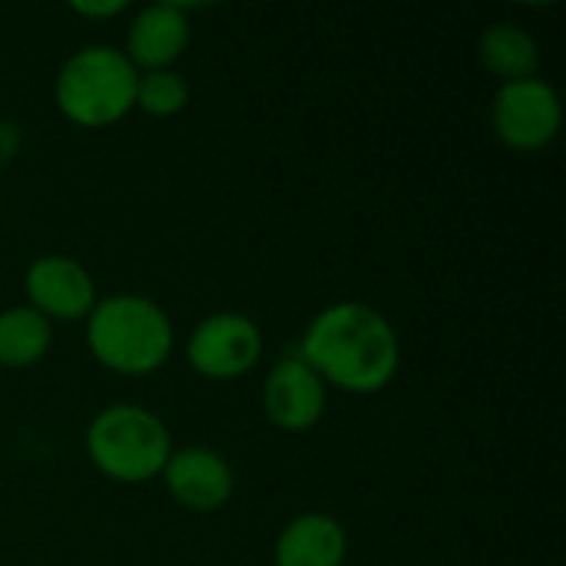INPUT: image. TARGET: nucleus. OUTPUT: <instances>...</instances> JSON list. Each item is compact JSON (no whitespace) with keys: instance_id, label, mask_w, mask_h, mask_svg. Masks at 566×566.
Wrapping results in <instances>:
<instances>
[{"instance_id":"1a4fd4ad","label":"nucleus","mask_w":566,"mask_h":566,"mask_svg":"<svg viewBox=\"0 0 566 566\" xmlns=\"http://www.w3.org/2000/svg\"><path fill=\"white\" fill-rule=\"evenodd\" d=\"M169 494L196 514H212L229 504L235 491V474L222 454L212 448H182L172 451L163 474Z\"/></svg>"},{"instance_id":"9b49d317","label":"nucleus","mask_w":566,"mask_h":566,"mask_svg":"<svg viewBox=\"0 0 566 566\" xmlns=\"http://www.w3.org/2000/svg\"><path fill=\"white\" fill-rule=\"evenodd\" d=\"M345 557V527L328 514H302L275 541V566H342Z\"/></svg>"},{"instance_id":"423d86ee","label":"nucleus","mask_w":566,"mask_h":566,"mask_svg":"<svg viewBox=\"0 0 566 566\" xmlns=\"http://www.w3.org/2000/svg\"><path fill=\"white\" fill-rule=\"evenodd\" d=\"M186 358L196 375L232 381L252 371L262 358V332L249 315L216 312L196 325L186 342Z\"/></svg>"},{"instance_id":"f03ea898","label":"nucleus","mask_w":566,"mask_h":566,"mask_svg":"<svg viewBox=\"0 0 566 566\" xmlns=\"http://www.w3.org/2000/svg\"><path fill=\"white\" fill-rule=\"evenodd\" d=\"M86 345L103 368L139 378L166 365L172 352V322L143 295H113L90 312Z\"/></svg>"},{"instance_id":"4468645a","label":"nucleus","mask_w":566,"mask_h":566,"mask_svg":"<svg viewBox=\"0 0 566 566\" xmlns=\"http://www.w3.org/2000/svg\"><path fill=\"white\" fill-rule=\"evenodd\" d=\"M189 103V83L176 73V70H149L139 73L136 80V103L146 116L166 119L182 113V106Z\"/></svg>"},{"instance_id":"f8f14e48","label":"nucleus","mask_w":566,"mask_h":566,"mask_svg":"<svg viewBox=\"0 0 566 566\" xmlns=\"http://www.w3.org/2000/svg\"><path fill=\"white\" fill-rule=\"evenodd\" d=\"M478 56L504 83L531 80V76H537V66H541L537 40L524 27H517V23H494V27H488L481 43H478Z\"/></svg>"},{"instance_id":"0eeeda50","label":"nucleus","mask_w":566,"mask_h":566,"mask_svg":"<svg viewBox=\"0 0 566 566\" xmlns=\"http://www.w3.org/2000/svg\"><path fill=\"white\" fill-rule=\"evenodd\" d=\"M30 308L46 322H80L96 308L93 275L70 255H40L23 275Z\"/></svg>"},{"instance_id":"6e6552de","label":"nucleus","mask_w":566,"mask_h":566,"mask_svg":"<svg viewBox=\"0 0 566 566\" xmlns=\"http://www.w3.org/2000/svg\"><path fill=\"white\" fill-rule=\"evenodd\" d=\"M262 408L279 431H308L325 415V381L298 355H289L265 375Z\"/></svg>"},{"instance_id":"2eb2a0df","label":"nucleus","mask_w":566,"mask_h":566,"mask_svg":"<svg viewBox=\"0 0 566 566\" xmlns=\"http://www.w3.org/2000/svg\"><path fill=\"white\" fill-rule=\"evenodd\" d=\"M126 10V0H106V3H73V13L90 17V20H103V17H116Z\"/></svg>"},{"instance_id":"f257e3e1","label":"nucleus","mask_w":566,"mask_h":566,"mask_svg":"<svg viewBox=\"0 0 566 566\" xmlns=\"http://www.w3.org/2000/svg\"><path fill=\"white\" fill-rule=\"evenodd\" d=\"M298 358L328 385L371 395L391 385L401 345L391 322L365 302H338L312 318Z\"/></svg>"},{"instance_id":"39448f33","label":"nucleus","mask_w":566,"mask_h":566,"mask_svg":"<svg viewBox=\"0 0 566 566\" xmlns=\"http://www.w3.org/2000/svg\"><path fill=\"white\" fill-rule=\"evenodd\" d=\"M560 96L541 76L504 83L491 106L497 139L517 153H537L551 146L560 133Z\"/></svg>"},{"instance_id":"20e7f679","label":"nucleus","mask_w":566,"mask_h":566,"mask_svg":"<svg viewBox=\"0 0 566 566\" xmlns=\"http://www.w3.org/2000/svg\"><path fill=\"white\" fill-rule=\"evenodd\" d=\"M86 454L109 481L143 484L163 474L172 454V438L153 411L139 405H113L93 418L86 431Z\"/></svg>"},{"instance_id":"9d476101","label":"nucleus","mask_w":566,"mask_h":566,"mask_svg":"<svg viewBox=\"0 0 566 566\" xmlns=\"http://www.w3.org/2000/svg\"><path fill=\"white\" fill-rule=\"evenodd\" d=\"M189 43V17L179 3H149L136 13L129 36H126V60L149 73V70H172Z\"/></svg>"},{"instance_id":"7ed1b4c3","label":"nucleus","mask_w":566,"mask_h":566,"mask_svg":"<svg viewBox=\"0 0 566 566\" xmlns=\"http://www.w3.org/2000/svg\"><path fill=\"white\" fill-rule=\"evenodd\" d=\"M139 70L113 46H83L56 73V109L76 126H109L136 103Z\"/></svg>"},{"instance_id":"ddd939ff","label":"nucleus","mask_w":566,"mask_h":566,"mask_svg":"<svg viewBox=\"0 0 566 566\" xmlns=\"http://www.w3.org/2000/svg\"><path fill=\"white\" fill-rule=\"evenodd\" d=\"M53 342L50 322L30 305H13L0 312V368L36 365Z\"/></svg>"}]
</instances>
